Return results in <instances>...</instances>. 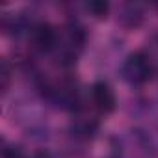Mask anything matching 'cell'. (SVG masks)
Wrapping results in <instances>:
<instances>
[{
  "label": "cell",
  "instance_id": "obj_1",
  "mask_svg": "<svg viewBox=\"0 0 158 158\" xmlns=\"http://www.w3.org/2000/svg\"><path fill=\"white\" fill-rule=\"evenodd\" d=\"M41 91H43V97L50 104L71 114H74L86 102L78 82L69 74H61L58 78H52V80H43Z\"/></svg>",
  "mask_w": 158,
  "mask_h": 158
},
{
  "label": "cell",
  "instance_id": "obj_2",
  "mask_svg": "<svg viewBox=\"0 0 158 158\" xmlns=\"http://www.w3.org/2000/svg\"><path fill=\"white\" fill-rule=\"evenodd\" d=\"M86 45V30L78 23H67L63 28H60V39L56 45V50L52 52V58L56 63L63 69L73 67Z\"/></svg>",
  "mask_w": 158,
  "mask_h": 158
},
{
  "label": "cell",
  "instance_id": "obj_3",
  "mask_svg": "<svg viewBox=\"0 0 158 158\" xmlns=\"http://www.w3.org/2000/svg\"><path fill=\"white\" fill-rule=\"evenodd\" d=\"M154 73L156 71H154L152 60L149 58L145 50L130 52L121 63V78L132 88L145 86L154 76Z\"/></svg>",
  "mask_w": 158,
  "mask_h": 158
},
{
  "label": "cell",
  "instance_id": "obj_4",
  "mask_svg": "<svg viewBox=\"0 0 158 158\" xmlns=\"http://www.w3.org/2000/svg\"><path fill=\"white\" fill-rule=\"evenodd\" d=\"M24 35L28 39L30 50H34L35 54L52 56L60 39V28L47 21H32Z\"/></svg>",
  "mask_w": 158,
  "mask_h": 158
},
{
  "label": "cell",
  "instance_id": "obj_5",
  "mask_svg": "<svg viewBox=\"0 0 158 158\" xmlns=\"http://www.w3.org/2000/svg\"><path fill=\"white\" fill-rule=\"evenodd\" d=\"M88 102L99 115H110L117 108V97L110 84H106L104 80H97L91 84L88 91Z\"/></svg>",
  "mask_w": 158,
  "mask_h": 158
},
{
  "label": "cell",
  "instance_id": "obj_6",
  "mask_svg": "<svg viewBox=\"0 0 158 158\" xmlns=\"http://www.w3.org/2000/svg\"><path fill=\"white\" fill-rule=\"evenodd\" d=\"M119 23L125 28H128V30L138 28L143 23V10H141V6H138V4H125L119 10Z\"/></svg>",
  "mask_w": 158,
  "mask_h": 158
},
{
  "label": "cell",
  "instance_id": "obj_7",
  "mask_svg": "<svg viewBox=\"0 0 158 158\" xmlns=\"http://www.w3.org/2000/svg\"><path fill=\"white\" fill-rule=\"evenodd\" d=\"M84 8L95 19H106L108 13H110V4L108 2H102V0H93V2H88Z\"/></svg>",
  "mask_w": 158,
  "mask_h": 158
},
{
  "label": "cell",
  "instance_id": "obj_8",
  "mask_svg": "<svg viewBox=\"0 0 158 158\" xmlns=\"http://www.w3.org/2000/svg\"><path fill=\"white\" fill-rule=\"evenodd\" d=\"M0 76H2V93L8 91L10 88V78H11V69L6 60H2V69H0Z\"/></svg>",
  "mask_w": 158,
  "mask_h": 158
},
{
  "label": "cell",
  "instance_id": "obj_9",
  "mask_svg": "<svg viewBox=\"0 0 158 158\" xmlns=\"http://www.w3.org/2000/svg\"><path fill=\"white\" fill-rule=\"evenodd\" d=\"M2 158H28L19 147H15V145H4V149H2Z\"/></svg>",
  "mask_w": 158,
  "mask_h": 158
}]
</instances>
